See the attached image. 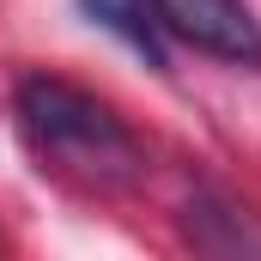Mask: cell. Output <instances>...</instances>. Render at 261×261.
Masks as SVG:
<instances>
[{"label": "cell", "instance_id": "6da1fadb", "mask_svg": "<svg viewBox=\"0 0 261 261\" xmlns=\"http://www.w3.org/2000/svg\"><path fill=\"white\" fill-rule=\"evenodd\" d=\"M18 110V128L31 140V152L43 158V170H61L73 182L110 195V189H128L134 176L146 170V152L134 128L85 85L55 79V73H31L12 97Z\"/></svg>", "mask_w": 261, "mask_h": 261}, {"label": "cell", "instance_id": "7a4b0ae2", "mask_svg": "<svg viewBox=\"0 0 261 261\" xmlns=\"http://www.w3.org/2000/svg\"><path fill=\"white\" fill-rule=\"evenodd\" d=\"M158 24L225 67H261V24L243 0H152Z\"/></svg>", "mask_w": 261, "mask_h": 261}, {"label": "cell", "instance_id": "3957f363", "mask_svg": "<svg viewBox=\"0 0 261 261\" xmlns=\"http://www.w3.org/2000/svg\"><path fill=\"white\" fill-rule=\"evenodd\" d=\"M85 6V18L91 24H103L110 37H122L134 55L146 67H170V49H164V24H158V12H152V0H79Z\"/></svg>", "mask_w": 261, "mask_h": 261}]
</instances>
